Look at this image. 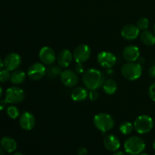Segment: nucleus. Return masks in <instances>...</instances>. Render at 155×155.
Masks as SVG:
<instances>
[{
  "mask_svg": "<svg viewBox=\"0 0 155 155\" xmlns=\"http://www.w3.org/2000/svg\"><path fill=\"white\" fill-rule=\"evenodd\" d=\"M83 82L88 89H97L104 84V77L101 71L92 68L85 71L83 76Z\"/></svg>",
  "mask_w": 155,
  "mask_h": 155,
  "instance_id": "1",
  "label": "nucleus"
},
{
  "mask_svg": "<svg viewBox=\"0 0 155 155\" xmlns=\"http://www.w3.org/2000/svg\"><path fill=\"white\" fill-rule=\"evenodd\" d=\"M145 148V142L139 136H132L128 138L124 142V150L128 154L138 155L141 154Z\"/></svg>",
  "mask_w": 155,
  "mask_h": 155,
  "instance_id": "2",
  "label": "nucleus"
},
{
  "mask_svg": "<svg viewBox=\"0 0 155 155\" xmlns=\"http://www.w3.org/2000/svg\"><path fill=\"white\" fill-rule=\"evenodd\" d=\"M121 74L125 79L130 81H133L141 77L142 74V67L139 63L128 62L123 65Z\"/></svg>",
  "mask_w": 155,
  "mask_h": 155,
  "instance_id": "3",
  "label": "nucleus"
},
{
  "mask_svg": "<svg viewBox=\"0 0 155 155\" xmlns=\"http://www.w3.org/2000/svg\"><path fill=\"white\" fill-rule=\"evenodd\" d=\"M95 127L102 133H106L114 127V120L110 115L105 113H100L95 115L93 119Z\"/></svg>",
  "mask_w": 155,
  "mask_h": 155,
  "instance_id": "4",
  "label": "nucleus"
},
{
  "mask_svg": "<svg viewBox=\"0 0 155 155\" xmlns=\"http://www.w3.org/2000/svg\"><path fill=\"white\" fill-rule=\"evenodd\" d=\"M154 122L151 117L148 115H140L134 121V130L139 134H146L152 130Z\"/></svg>",
  "mask_w": 155,
  "mask_h": 155,
  "instance_id": "5",
  "label": "nucleus"
},
{
  "mask_svg": "<svg viewBox=\"0 0 155 155\" xmlns=\"http://www.w3.org/2000/svg\"><path fill=\"white\" fill-rule=\"evenodd\" d=\"M24 96L25 93L23 89L17 86H13L6 90L5 100L10 104H17L21 102L24 100Z\"/></svg>",
  "mask_w": 155,
  "mask_h": 155,
  "instance_id": "6",
  "label": "nucleus"
},
{
  "mask_svg": "<svg viewBox=\"0 0 155 155\" xmlns=\"http://www.w3.org/2000/svg\"><path fill=\"white\" fill-rule=\"evenodd\" d=\"M91 55V49L89 45L82 44L78 45L74 49L73 57L75 59L77 63H84L87 61Z\"/></svg>",
  "mask_w": 155,
  "mask_h": 155,
  "instance_id": "7",
  "label": "nucleus"
},
{
  "mask_svg": "<svg viewBox=\"0 0 155 155\" xmlns=\"http://www.w3.org/2000/svg\"><path fill=\"white\" fill-rule=\"evenodd\" d=\"M97 61L100 66L104 68H112L117 62V58L114 54L109 51H101L98 54Z\"/></svg>",
  "mask_w": 155,
  "mask_h": 155,
  "instance_id": "8",
  "label": "nucleus"
},
{
  "mask_svg": "<svg viewBox=\"0 0 155 155\" xmlns=\"http://www.w3.org/2000/svg\"><path fill=\"white\" fill-rule=\"evenodd\" d=\"M46 74V68L42 63H34L29 68L27 75L32 80H39Z\"/></svg>",
  "mask_w": 155,
  "mask_h": 155,
  "instance_id": "9",
  "label": "nucleus"
},
{
  "mask_svg": "<svg viewBox=\"0 0 155 155\" xmlns=\"http://www.w3.org/2000/svg\"><path fill=\"white\" fill-rule=\"evenodd\" d=\"M3 62H4V67L5 68V69L10 71H14L21 66L22 61H21V56L18 54L10 53L6 55Z\"/></svg>",
  "mask_w": 155,
  "mask_h": 155,
  "instance_id": "10",
  "label": "nucleus"
},
{
  "mask_svg": "<svg viewBox=\"0 0 155 155\" xmlns=\"http://www.w3.org/2000/svg\"><path fill=\"white\" fill-rule=\"evenodd\" d=\"M39 58L42 63L45 65H51L55 61V53L51 47L45 46L39 51Z\"/></svg>",
  "mask_w": 155,
  "mask_h": 155,
  "instance_id": "11",
  "label": "nucleus"
},
{
  "mask_svg": "<svg viewBox=\"0 0 155 155\" xmlns=\"http://www.w3.org/2000/svg\"><path fill=\"white\" fill-rule=\"evenodd\" d=\"M62 83L67 87H74L78 83V77L75 72L70 70L62 71L60 75Z\"/></svg>",
  "mask_w": 155,
  "mask_h": 155,
  "instance_id": "12",
  "label": "nucleus"
},
{
  "mask_svg": "<svg viewBox=\"0 0 155 155\" xmlns=\"http://www.w3.org/2000/svg\"><path fill=\"white\" fill-rule=\"evenodd\" d=\"M19 124L21 128L27 131H30L34 128L36 125L35 117L30 112H24L19 120Z\"/></svg>",
  "mask_w": 155,
  "mask_h": 155,
  "instance_id": "13",
  "label": "nucleus"
},
{
  "mask_svg": "<svg viewBox=\"0 0 155 155\" xmlns=\"http://www.w3.org/2000/svg\"><path fill=\"white\" fill-rule=\"evenodd\" d=\"M140 30L134 24H126L121 30V36L127 40H133L139 36Z\"/></svg>",
  "mask_w": 155,
  "mask_h": 155,
  "instance_id": "14",
  "label": "nucleus"
},
{
  "mask_svg": "<svg viewBox=\"0 0 155 155\" xmlns=\"http://www.w3.org/2000/svg\"><path fill=\"white\" fill-rule=\"evenodd\" d=\"M123 56L127 61H136L139 58V48L136 45H129L124 49Z\"/></svg>",
  "mask_w": 155,
  "mask_h": 155,
  "instance_id": "15",
  "label": "nucleus"
},
{
  "mask_svg": "<svg viewBox=\"0 0 155 155\" xmlns=\"http://www.w3.org/2000/svg\"><path fill=\"white\" fill-rule=\"evenodd\" d=\"M104 146L107 150L110 151H116L120 147V142L119 139L114 135H108L106 136L103 141Z\"/></svg>",
  "mask_w": 155,
  "mask_h": 155,
  "instance_id": "16",
  "label": "nucleus"
},
{
  "mask_svg": "<svg viewBox=\"0 0 155 155\" xmlns=\"http://www.w3.org/2000/svg\"><path fill=\"white\" fill-rule=\"evenodd\" d=\"M73 55L68 49H64L58 54L57 58L58 65L61 68H68L72 62Z\"/></svg>",
  "mask_w": 155,
  "mask_h": 155,
  "instance_id": "17",
  "label": "nucleus"
},
{
  "mask_svg": "<svg viewBox=\"0 0 155 155\" xmlns=\"http://www.w3.org/2000/svg\"><path fill=\"white\" fill-rule=\"evenodd\" d=\"M0 145H1V148L8 153L14 152L17 148L16 141L12 139V137H8V136L3 137L1 139Z\"/></svg>",
  "mask_w": 155,
  "mask_h": 155,
  "instance_id": "18",
  "label": "nucleus"
},
{
  "mask_svg": "<svg viewBox=\"0 0 155 155\" xmlns=\"http://www.w3.org/2000/svg\"><path fill=\"white\" fill-rule=\"evenodd\" d=\"M89 95L87 90L83 87H77L73 89L71 92V98L74 101H83Z\"/></svg>",
  "mask_w": 155,
  "mask_h": 155,
  "instance_id": "19",
  "label": "nucleus"
},
{
  "mask_svg": "<svg viewBox=\"0 0 155 155\" xmlns=\"http://www.w3.org/2000/svg\"><path fill=\"white\" fill-rule=\"evenodd\" d=\"M26 79V74L22 71L15 70L11 74L10 80L13 84L19 85L24 82Z\"/></svg>",
  "mask_w": 155,
  "mask_h": 155,
  "instance_id": "20",
  "label": "nucleus"
},
{
  "mask_svg": "<svg viewBox=\"0 0 155 155\" xmlns=\"http://www.w3.org/2000/svg\"><path fill=\"white\" fill-rule=\"evenodd\" d=\"M102 86L104 92L107 95H113L117 89V84L116 81L112 79H108V80H105Z\"/></svg>",
  "mask_w": 155,
  "mask_h": 155,
  "instance_id": "21",
  "label": "nucleus"
},
{
  "mask_svg": "<svg viewBox=\"0 0 155 155\" xmlns=\"http://www.w3.org/2000/svg\"><path fill=\"white\" fill-rule=\"evenodd\" d=\"M140 38L142 42L146 45H153L155 44V36L148 30H143L141 33Z\"/></svg>",
  "mask_w": 155,
  "mask_h": 155,
  "instance_id": "22",
  "label": "nucleus"
},
{
  "mask_svg": "<svg viewBox=\"0 0 155 155\" xmlns=\"http://www.w3.org/2000/svg\"><path fill=\"white\" fill-rule=\"evenodd\" d=\"M120 131L122 134L124 135H129L133 132V130L134 129L133 125L130 122L125 121L123 122L120 126Z\"/></svg>",
  "mask_w": 155,
  "mask_h": 155,
  "instance_id": "23",
  "label": "nucleus"
},
{
  "mask_svg": "<svg viewBox=\"0 0 155 155\" xmlns=\"http://www.w3.org/2000/svg\"><path fill=\"white\" fill-rule=\"evenodd\" d=\"M136 26H137L139 30H146L149 27V21L146 18H139L137 21Z\"/></svg>",
  "mask_w": 155,
  "mask_h": 155,
  "instance_id": "24",
  "label": "nucleus"
},
{
  "mask_svg": "<svg viewBox=\"0 0 155 155\" xmlns=\"http://www.w3.org/2000/svg\"><path fill=\"white\" fill-rule=\"evenodd\" d=\"M7 114L12 119H16L19 116L20 111L15 106H10L7 108Z\"/></svg>",
  "mask_w": 155,
  "mask_h": 155,
  "instance_id": "25",
  "label": "nucleus"
},
{
  "mask_svg": "<svg viewBox=\"0 0 155 155\" xmlns=\"http://www.w3.org/2000/svg\"><path fill=\"white\" fill-rule=\"evenodd\" d=\"M10 71L7 69H2L0 71V83H5L11 78Z\"/></svg>",
  "mask_w": 155,
  "mask_h": 155,
  "instance_id": "26",
  "label": "nucleus"
},
{
  "mask_svg": "<svg viewBox=\"0 0 155 155\" xmlns=\"http://www.w3.org/2000/svg\"><path fill=\"white\" fill-rule=\"evenodd\" d=\"M46 72L47 74L50 77H54L59 75V74L61 75V68H59L58 66H51L48 68V71H46Z\"/></svg>",
  "mask_w": 155,
  "mask_h": 155,
  "instance_id": "27",
  "label": "nucleus"
},
{
  "mask_svg": "<svg viewBox=\"0 0 155 155\" xmlns=\"http://www.w3.org/2000/svg\"><path fill=\"white\" fill-rule=\"evenodd\" d=\"M89 99L92 101L98 99V92H97L96 89H92V90H90V92H89Z\"/></svg>",
  "mask_w": 155,
  "mask_h": 155,
  "instance_id": "28",
  "label": "nucleus"
},
{
  "mask_svg": "<svg viewBox=\"0 0 155 155\" xmlns=\"http://www.w3.org/2000/svg\"><path fill=\"white\" fill-rule=\"evenodd\" d=\"M148 93H149V96L150 98H151V99L155 102V83H153V84L150 86Z\"/></svg>",
  "mask_w": 155,
  "mask_h": 155,
  "instance_id": "29",
  "label": "nucleus"
},
{
  "mask_svg": "<svg viewBox=\"0 0 155 155\" xmlns=\"http://www.w3.org/2000/svg\"><path fill=\"white\" fill-rule=\"evenodd\" d=\"M75 71L78 74H83L84 72V68L82 65V63H77V64L75 65Z\"/></svg>",
  "mask_w": 155,
  "mask_h": 155,
  "instance_id": "30",
  "label": "nucleus"
},
{
  "mask_svg": "<svg viewBox=\"0 0 155 155\" xmlns=\"http://www.w3.org/2000/svg\"><path fill=\"white\" fill-rule=\"evenodd\" d=\"M87 149L85 147H80L77 150V154L78 155H87Z\"/></svg>",
  "mask_w": 155,
  "mask_h": 155,
  "instance_id": "31",
  "label": "nucleus"
},
{
  "mask_svg": "<svg viewBox=\"0 0 155 155\" xmlns=\"http://www.w3.org/2000/svg\"><path fill=\"white\" fill-rule=\"evenodd\" d=\"M148 73H149L150 77L155 79V65H153V66H151V68H150Z\"/></svg>",
  "mask_w": 155,
  "mask_h": 155,
  "instance_id": "32",
  "label": "nucleus"
},
{
  "mask_svg": "<svg viewBox=\"0 0 155 155\" xmlns=\"http://www.w3.org/2000/svg\"><path fill=\"white\" fill-rule=\"evenodd\" d=\"M7 101L5 100H0V110H4L7 106Z\"/></svg>",
  "mask_w": 155,
  "mask_h": 155,
  "instance_id": "33",
  "label": "nucleus"
},
{
  "mask_svg": "<svg viewBox=\"0 0 155 155\" xmlns=\"http://www.w3.org/2000/svg\"><path fill=\"white\" fill-rule=\"evenodd\" d=\"M138 63L139 64H141V65H142L144 63H145V58H140L139 57V58H138Z\"/></svg>",
  "mask_w": 155,
  "mask_h": 155,
  "instance_id": "34",
  "label": "nucleus"
},
{
  "mask_svg": "<svg viewBox=\"0 0 155 155\" xmlns=\"http://www.w3.org/2000/svg\"><path fill=\"white\" fill-rule=\"evenodd\" d=\"M4 66V62L2 61V60L1 57H0V71H1L2 69V67Z\"/></svg>",
  "mask_w": 155,
  "mask_h": 155,
  "instance_id": "35",
  "label": "nucleus"
},
{
  "mask_svg": "<svg viewBox=\"0 0 155 155\" xmlns=\"http://www.w3.org/2000/svg\"><path fill=\"white\" fill-rule=\"evenodd\" d=\"M113 155H126L125 153H124L123 151H117V152L115 153Z\"/></svg>",
  "mask_w": 155,
  "mask_h": 155,
  "instance_id": "36",
  "label": "nucleus"
},
{
  "mask_svg": "<svg viewBox=\"0 0 155 155\" xmlns=\"http://www.w3.org/2000/svg\"><path fill=\"white\" fill-rule=\"evenodd\" d=\"M0 155H5L4 150H3L2 148H0Z\"/></svg>",
  "mask_w": 155,
  "mask_h": 155,
  "instance_id": "37",
  "label": "nucleus"
},
{
  "mask_svg": "<svg viewBox=\"0 0 155 155\" xmlns=\"http://www.w3.org/2000/svg\"><path fill=\"white\" fill-rule=\"evenodd\" d=\"M13 155H25V154H22V153H21V152H16V153H15Z\"/></svg>",
  "mask_w": 155,
  "mask_h": 155,
  "instance_id": "38",
  "label": "nucleus"
},
{
  "mask_svg": "<svg viewBox=\"0 0 155 155\" xmlns=\"http://www.w3.org/2000/svg\"><path fill=\"white\" fill-rule=\"evenodd\" d=\"M2 88L0 86V97L2 96Z\"/></svg>",
  "mask_w": 155,
  "mask_h": 155,
  "instance_id": "39",
  "label": "nucleus"
},
{
  "mask_svg": "<svg viewBox=\"0 0 155 155\" xmlns=\"http://www.w3.org/2000/svg\"><path fill=\"white\" fill-rule=\"evenodd\" d=\"M153 148H154V149L155 150V139L154 140V142H153Z\"/></svg>",
  "mask_w": 155,
  "mask_h": 155,
  "instance_id": "40",
  "label": "nucleus"
},
{
  "mask_svg": "<svg viewBox=\"0 0 155 155\" xmlns=\"http://www.w3.org/2000/svg\"><path fill=\"white\" fill-rule=\"evenodd\" d=\"M138 155H148V154H145V153H141V154H138Z\"/></svg>",
  "mask_w": 155,
  "mask_h": 155,
  "instance_id": "41",
  "label": "nucleus"
},
{
  "mask_svg": "<svg viewBox=\"0 0 155 155\" xmlns=\"http://www.w3.org/2000/svg\"><path fill=\"white\" fill-rule=\"evenodd\" d=\"M154 34H155V25H154Z\"/></svg>",
  "mask_w": 155,
  "mask_h": 155,
  "instance_id": "42",
  "label": "nucleus"
},
{
  "mask_svg": "<svg viewBox=\"0 0 155 155\" xmlns=\"http://www.w3.org/2000/svg\"><path fill=\"white\" fill-rule=\"evenodd\" d=\"M154 155H155V154H154Z\"/></svg>",
  "mask_w": 155,
  "mask_h": 155,
  "instance_id": "43",
  "label": "nucleus"
}]
</instances>
